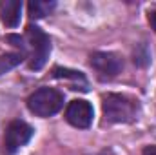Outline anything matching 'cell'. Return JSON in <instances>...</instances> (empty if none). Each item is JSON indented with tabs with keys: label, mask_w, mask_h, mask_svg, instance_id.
<instances>
[{
	"label": "cell",
	"mask_w": 156,
	"mask_h": 155,
	"mask_svg": "<svg viewBox=\"0 0 156 155\" xmlns=\"http://www.w3.org/2000/svg\"><path fill=\"white\" fill-rule=\"evenodd\" d=\"M138 102L127 95L120 93H109L104 97V117L107 122L113 124H125V122H134L138 119Z\"/></svg>",
	"instance_id": "cell-1"
},
{
	"label": "cell",
	"mask_w": 156,
	"mask_h": 155,
	"mask_svg": "<svg viewBox=\"0 0 156 155\" xmlns=\"http://www.w3.org/2000/svg\"><path fill=\"white\" fill-rule=\"evenodd\" d=\"M91 66H93V70L96 71L98 78L109 80V78H115L118 73L122 71L123 62H122L120 55H116V53H111V51H98V53H93V55H91Z\"/></svg>",
	"instance_id": "cell-4"
},
{
	"label": "cell",
	"mask_w": 156,
	"mask_h": 155,
	"mask_svg": "<svg viewBox=\"0 0 156 155\" xmlns=\"http://www.w3.org/2000/svg\"><path fill=\"white\" fill-rule=\"evenodd\" d=\"M66 120L75 128H89L93 122V106L82 99L71 100L66 110Z\"/></svg>",
	"instance_id": "cell-6"
},
{
	"label": "cell",
	"mask_w": 156,
	"mask_h": 155,
	"mask_svg": "<svg viewBox=\"0 0 156 155\" xmlns=\"http://www.w3.org/2000/svg\"><path fill=\"white\" fill-rule=\"evenodd\" d=\"M142 155H156V146H145Z\"/></svg>",
	"instance_id": "cell-12"
},
{
	"label": "cell",
	"mask_w": 156,
	"mask_h": 155,
	"mask_svg": "<svg viewBox=\"0 0 156 155\" xmlns=\"http://www.w3.org/2000/svg\"><path fill=\"white\" fill-rule=\"evenodd\" d=\"M55 2H45V0H33L29 2V17L31 18H42L45 15H49L55 9Z\"/></svg>",
	"instance_id": "cell-9"
},
{
	"label": "cell",
	"mask_w": 156,
	"mask_h": 155,
	"mask_svg": "<svg viewBox=\"0 0 156 155\" xmlns=\"http://www.w3.org/2000/svg\"><path fill=\"white\" fill-rule=\"evenodd\" d=\"M35 130L24 122V120H13L9 122L7 130H5V137H4V142H5V150L9 153H15L18 148H22L24 144H27L33 137Z\"/></svg>",
	"instance_id": "cell-5"
},
{
	"label": "cell",
	"mask_w": 156,
	"mask_h": 155,
	"mask_svg": "<svg viewBox=\"0 0 156 155\" xmlns=\"http://www.w3.org/2000/svg\"><path fill=\"white\" fill-rule=\"evenodd\" d=\"M26 40H27L26 46L29 49V70L38 71V70L44 68V64L49 59L51 40L37 26H27V29H26Z\"/></svg>",
	"instance_id": "cell-3"
},
{
	"label": "cell",
	"mask_w": 156,
	"mask_h": 155,
	"mask_svg": "<svg viewBox=\"0 0 156 155\" xmlns=\"http://www.w3.org/2000/svg\"><path fill=\"white\" fill-rule=\"evenodd\" d=\"M20 11H22V2L20 0H5L0 6L2 22L9 28H15L20 22Z\"/></svg>",
	"instance_id": "cell-7"
},
{
	"label": "cell",
	"mask_w": 156,
	"mask_h": 155,
	"mask_svg": "<svg viewBox=\"0 0 156 155\" xmlns=\"http://www.w3.org/2000/svg\"><path fill=\"white\" fill-rule=\"evenodd\" d=\"M24 57L26 55H22V53H5V55H0V75L5 73V71H9V70H13V68H16L24 60Z\"/></svg>",
	"instance_id": "cell-10"
},
{
	"label": "cell",
	"mask_w": 156,
	"mask_h": 155,
	"mask_svg": "<svg viewBox=\"0 0 156 155\" xmlns=\"http://www.w3.org/2000/svg\"><path fill=\"white\" fill-rule=\"evenodd\" d=\"M134 62L140 64V66H147L151 62V55L147 53V47L145 46H140V49L134 51Z\"/></svg>",
	"instance_id": "cell-11"
},
{
	"label": "cell",
	"mask_w": 156,
	"mask_h": 155,
	"mask_svg": "<svg viewBox=\"0 0 156 155\" xmlns=\"http://www.w3.org/2000/svg\"><path fill=\"white\" fill-rule=\"evenodd\" d=\"M98 155H115L113 152H102V153H98Z\"/></svg>",
	"instance_id": "cell-14"
},
{
	"label": "cell",
	"mask_w": 156,
	"mask_h": 155,
	"mask_svg": "<svg viewBox=\"0 0 156 155\" xmlns=\"http://www.w3.org/2000/svg\"><path fill=\"white\" fill-rule=\"evenodd\" d=\"M149 22H151V28L156 31V11H153V13L149 15Z\"/></svg>",
	"instance_id": "cell-13"
},
{
	"label": "cell",
	"mask_w": 156,
	"mask_h": 155,
	"mask_svg": "<svg viewBox=\"0 0 156 155\" xmlns=\"http://www.w3.org/2000/svg\"><path fill=\"white\" fill-rule=\"evenodd\" d=\"M55 77L56 78H66V80H71L73 84V89H82V91H87V80L85 77L80 73V71H73V70H62V68H55Z\"/></svg>",
	"instance_id": "cell-8"
},
{
	"label": "cell",
	"mask_w": 156,
	"mask_h": 155,
	"mask_svg": "<svg viewBox=\"0 0 156 155\" xmlns=\"http://www.w3.org/2000/svg\"><path fill=\"white\" fill-rule=\"evenodd\" d=\"M27 108L37 117H51L64 108V93L55 88H40L27 99Z\"/></svg>",
	"instance_id": "cell-2"
}]
</instances>
